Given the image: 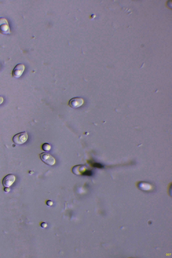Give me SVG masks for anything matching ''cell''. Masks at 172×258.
<instances>
[{
  "mask_svg": "<svg viewBox=\"0 0 172 258\" xmlns=\"http://www.w3.org/2000/svg\"><path fill=\"white\" fill-rule=\"evenodd\" d=\"M40 157L44 163L50 166H53L55 164V159L49 153L46 152L42 153L40 154Z\"/></svg>",
  "mask_w": 172,
  "mask_h": 258,
  "instance_id": "1",
  "label": "cell"
},
{
  "mask_svg": "<svg viewBox=\"0 0 172 258\" xmlns=\"http://www.w3.org/2000/svg\"><path fill=\"white\" fill-rule=\"evenodd\" d=\"M27 133L25 131L15 135L13 139V142L17 144L20 145L25 143L28 139Z\"/></svg>",
  "mask_w": 172,
  "mask_h": 258,
  "instance_id": "2",
  "label": "cell"
},
{
  "mask_svg": "<svg viewBox=\"0 0 172 258\" xmlns=\"http://www.w3.org/2000/svg\"><path fill=\"white\" fill-rule=\"evenodd\" d=\"M0 32L3 34L10 33L8 23L7 19L3 17H0Z\"/></svg>",
  "mask_w": 172,
  "mask_h": 258,
  "instance_id": "3",
  "label": "cell"
},
{
  "mask_svg": "<svg viewBox=\"0 0 172 258\" xmlns=\"http://www.w3.org/2000/svg\"><path fill=\"white\" fill-rule=\"evenodd\" d=\"M25 69V66L22 64H19L14 68L12 74L14 77L19 78L20 77Z\"/></svg>",
  "mask_w": 172,
  "mask_h": 258,
  "instance_id": "4",
  "label": "cell"
},
{
  "mask_svg": "<svg viewBox=\"0 0 172 258\" xmlns=\"http://www.w3.org/2000/svg\"><path fill=\"white\" fill-rule=\"evenodd\" d=\"M15 176L13 174L7 175L3 180L2 184L5 187H9L14 182Z\"/></svg>",
  "mask_w": 172,
  "mask_h": 258,
  "instance_id": "5",
  "label": "cell"
},
{
  "mask_svg": "<svg viewBox=\"0 0 172 258\" xmlns=\"http://www.w3.org/2000/svg\"><path fill=\"white\" fill-rule=\"evenodd\" d=\"M84 103L83 99L79 97H75L71 99L69 102L70 106L73 108L81 107Z\"/></svg>",
  "mask_w": 172,
  "mask_h": 258,
  "instance_id": "6",
  "label": "cell"
},
{
  "mask_svg": "<svg viewBox=\"0 0 172 258\" xmlns=\"http://www.w3.org/2000/svg\"><path fill=\"white\" fill-rule=\"evenodd\" d=\"M138 186L139 189L143 191H149L152 189V186L151 185L145 183H139Z\"/></svg>",
  "mask_w": 172,
  "mask_h": 258,
  "instance_id": "7",
  "label": "cell"
},
{
  "mask_svg": "<svg viewBox=\"0 0 172 258\" xmlns=\"http://www.w3.org/2000/svg\"><path fill=\"white\" fill-rule=\"evenodd\" d=\"M42 148L43 151L46 152L50 151L51 148V145L48 143L43 144L42 146Z\"/></svg>",
  "mask_w": 172,
  "mask_h": 258,
  "instance_id": "8",
  "label": "cell"
},
{
  "mask_svg": "<svg viewBox=\"0 0 172 258\" xmlns=\"http://www.w3.org/2000/svg\"><path fill=\"white\" fill-rule=\"evenodd\" d=\"M94 166L95 167H97L99 168H102L103 167V165L100 164L95 163L94 164Z\"/></svg>",
  "mask_w": 172,
  "mask_h": 258,
  "instance_id": "9",
  "label": "cell"
},
{
  "mask_svg": "<svg viewBox=\"0 0 172 258\" xmlns=\"http://www.w3.org/2000/svg\"><path fill=\"white\" fill-rule=\"evenodd\" d=\"M3 101V97L0 96V105L1 104Z\"/></svg>",
  "mask_w": 172,
  "mask_h": 258,
  "instance_id": "10",
  "label": "cell"
},
{
  "mask_svg": "<svg viewBox=\"0 0 172 258\" xmlns=\"http://www.w3.org/2000/svg\"><path fill=\"white\" fill-rule=\"evenodd\" d=\"M10 190V189L9 187H6V188L4 189V191L5 192H8Z\"/></svg>",
  "mask_w": 172,
  "mask_h": 258,
  "instance_id": "11",
  "label": "cell"
}]
</instances>
